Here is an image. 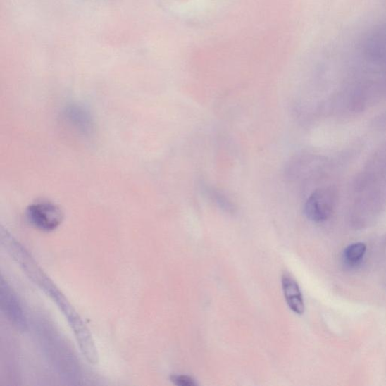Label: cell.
I'll return each instance as SVG.
<instances>
[{
    "mask_svg": "<svg viewBox=\"0 0 386 386\" xmlns=\"http://www.w3.org/2000/svg\"><path fill=\"white\" fill-rule=\"evenodd\" d=\"M26 217L36 229L44 232L56 230L63 220V213L56 204L38 201L27 208Z\"/></svg>",
    "mask_w": 386,
    "mask_h": 386,
    "instance_id": "1",
    "label": "cell"
},
{
    "mask_svg": "<svg viewBox=\"0 0 386 386\" xmlns=\"http://www.w3.org/2000/svg\"><path fill=\"white\" fill-rule=\"evenodd\" d=\"M333 197L328 190L318 189L307 199L304 212L306 218L315 223L326 221L333 209Z\"/></svg>",
    "mask_w": 386,
    "mask_h": 386,
    "instance_id": "2",
    "label": "cell"
},
{
    "mask_svg": "<svg viewBox=\"0 0 386 386\" xmlns=\"http://www.w3.org/2000/svg\"><path fill=\"white\" fill-rule=\"evenodd\" d=\"M0 301L4 315L19 330L27 328V320L18 299L6 282L2 278Z\"/></svg>",
    "mask_w": 386,
    "mask_h": 386,
    "instance_id": "3",
    "label": "cell"
},
{
    "mask_svg": "<svg viewBox=\"0 0 386 386\" xmlns=\"http://www.w3.org/2000/svg\"><path fill=\"white\" fill-rule=\"evenodd\" d=\"M282 282L284 295L289 308L294 313L303 315L305 312L304 300L297 282L287 274L282 276Z\"/></svg>",
    "mask_w": 386,
    "mask_h": 386,
    "instance_id": "4",
    "label": "cell"
},
{
    "mask_svg": "<svg viewBox=\"0 0 386 386\" xmlns=\"http://www.w3.org/2000/svg\"><path fill=\"white\" fill-rule=\"evenodd\" d=\"M366 251L367 247L363 243H354L347 247L343 256H344V260L348 264L355 266L363 260Z\"/></svg>",
    "mask_w": 386,
    "mask_h": 386,
    "instance_id": "5",
    "label": "cell"
},
{
    "mask_svg": "<svg viewBox=\"0 0 386 386\" xmlns=\"http://www.w3.org/2000/svg\"><path fill=\"white\" fill-rule=\"evenodd\" d=\"M170 380L171 382L178 386H196L197 383L194 379L186 375H173Z\"/></svg>",
    "mask_w": 386,
    "mask_h": 386,
    "instance_id": "6",
    "label": "cell"
},
{
    "mask_svg": "<svg viewBox=\"0 0 386 386\" xmlns=\"http://www.w3.org/2000/svg\"><path fill=\"white\" fill-rule=\"evenodd\" d=\"M373 37L378 39L386 41V24L381 26Z\"/></svg>",
    "mask_w": 386,
    "mask_h": 386,
    "instance_id": "7",
    "label": "cell"
}]
</instances>
